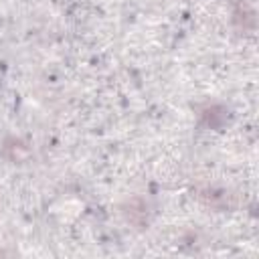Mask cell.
Masks as SVG:
<instances>
[{
    "label": "cell",
    "instance_id": "6da1fadb",
    "mask_svg": "<svg viewBox=\"0 0 259 259\" xmlns=\"http://www.w3.org/2000/svg\"><path fill=\"white\" fill-rule=\"evenodd\" d=\"M123 212H125V219H127L132 225L142 227V225L148 221V208H146V202H144L142 198H132V200L123 206Z\"/></svg>",
    "mask_w": 259,
    "mask_h": 259
}]
</instances>
